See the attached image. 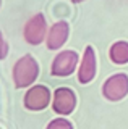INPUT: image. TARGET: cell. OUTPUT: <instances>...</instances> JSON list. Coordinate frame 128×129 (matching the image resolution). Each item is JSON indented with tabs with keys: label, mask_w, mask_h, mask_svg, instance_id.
<instances>
[{
	"label": "cell",
	"mask_w": 128,
	"mask_h": 129,
	"mask_svg": "<svg viewBox=\"0 0 128 129\" xmlns=\"http://www.w3.org/2000/svg\"><path fill=\"white\" fill-rule=\"evenodd\" d=\"M109 56L115 64H125L128 63V42L118 40L109 50Z\"/></svg>",
	"instance_id": "9"
},
{
	"label": "cell",
	"mask_w": 128,
	"mask_h": 129,
	"mask_svg": "<svg viewBox=\"0 0 128 129\" xmlns=\"http://www.w3.org/2000/svg\"><path fill=\"white\" fill-rule=\"evenodd\" d=\"M76 107V95L70 87H58L55 89L52 97V110L58 116L71 115V111Z\"/></svg>",
	"instance_id": "5"
},
{
	"label": "cell",
	"mask_w": 128,
	"mask_h": 129,
	"mask_svg": "<svg viewBox=\"0 0 128 129\" xmlns=\"http://www.w3.org/2000/svg\"><path fill=\"white\" fill-rule=\"evenodd\" d=\"M96 70H97V61H96L94 48L88 45L78 64V81L81 84H89L96 78Z\"/></svg>",
	"instance_id": "7"
},
{
	"label": "cell",
	"mask_w": 128,
	"mask_h": 129,
	"mask_svg": "<svg viewBox=\"0 0 128 129\" xmlns=\"http://www.w3.org/2000/svg\"><path fill=\"white\" fill-rule=\"evenodd\" d=\"M102 94L110 102L122 100L128 94V76L123 74V73L110 76L102 86Z\"/></svg>",
	"instance_id": "6"
},
{
	"label": "cell",
	"mask_w": 128,
	"mask_h": 129,
	"mask_svg": "<svg viewBox=\"0 0 128 129\" xmlns=\"http://www.w3.org/2000/svg\"><path fill=\"white\" fill-rule=\"evenodd\" d=\"M79 63V56L75 50H63L58 55H55L54 61L50 66L52 76L57 78H67L71 73H75V70L78 68Z\"/></svg>",
	"instance_id": "3"
},
{
	"label": "cell",
	"mask_w": 128,
	"mask_h": 129,
	"mask_svg": "<svg viewBox=\"0 0 128 129\" xmlns=\"http://www.w3.org/2000/svg\"><path fill=\"white\" fill-rule=\"evenodd\" d=\"M46 129H73V126H71V123L65 118H55L47 124Z\"/></svg>",
	"instance_id": "10"
},
{
	"label": "cell",
	"mask_w": 128,
	"mask_h": 129,
	"mask_svg": "<svg viewBox=\"0 0 128 129\" xmlns=\"http://www.w3.org/2000/svg\"><path fill=\"white\" fill-rule=\"evenodd\" d=\"M0 7H2V0H0Z\"/></svg>",
	"instance_id": "13"
},
{
	"label": "cell",
	"mask_w": 128,
	"mask_h": 129,
	"mask_svg": "<svg viewBox=\"0 0 128 129\" xmlns=\"http://www.w3.org/2000/svg\"><path fill=\"white\" fill-rule=\"evenodd\" d=\"M52 102V94L47 86L37 84V86H31L25 94V107L31 111H41L46 110Z\"/></svg>",
	"instance_id": "4"
},
{
	"label": "cell",
	"mask_w": 128,
	"mask_h": 129,
	"mask_svg": "<svg viewBox=\"0 0 128 129\" xmlns=\"http://www.w3.org/2000/svg\"><path fill=\"white\" fill-rule=\"evenodd\" d=\"M73 3H81V2H84V0H71Z\"/></svg>",
	"instance_id": "12"
},
{
	"label": "cell",
	"mask_w": 128,
	"mask_h": 129,
	"mask_svg": "<svg viewBox=\"0 0 128 129\" xmlns=\"http://www.w3.org/2000/svg\"><path fill=\"white\" fill-rule=\"evenodd\" d=\"M8 55V42L3 39V34L0 31V60H5Z\"/></svg>",
	"instance_id": "11"
},
{
	"label": "cell",
	"mask_w": 128,
	"mask_h": 129,
	"mask_svg": "<svg viewBox=\"0 0 128 129\" xmlns=\"http://www.w3.org/2000/svg\"><path fill=\"white\" fill-rule=\"evenodd\" d=\"M47 32H49V29H47L46 16L42 13H37L26 21L25 29H23V36H25V40L29 45H39V44H42L46 40Z\"/></svg>",
	"instance_id": "2"
},
{
	"label": "cell",
	"mask_w": 128,
	"mask_h": 129,
	"mask_svg": "<svg viewBox=\"0 0 128 129\" xmlns=\"http://www.w3.org/2000/svg\"><path fill=\"white\" fill-rule=\"evenodd\" d=\"M39 76V64L33 55H23L13 64V81L18 89L31 87Z\"/></svg>",
	"instance_id": "1"
},
{
	"label": "cell",
	"mask_w": 128,
	"mask_h": 129,
	"mask_svg": "<svg viewBox=\"0 0 128 129\" xmlns=\"http://www.w3.org/2000/svg\"><path fill=\"white\" fill-rule=\"evenodd\" d=\"M70 36V24L67 21H57L50 26L46 37V45L49 50H58L65 45Z\"/></svg>",
	"instance_id": "8"
}]
</instances>
